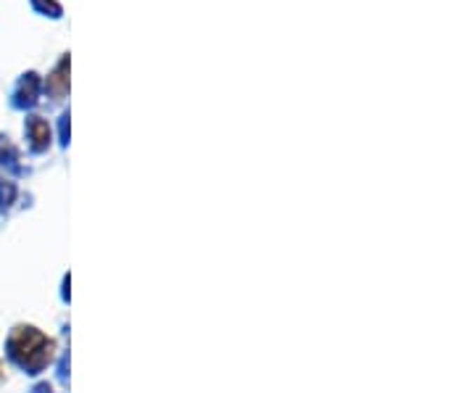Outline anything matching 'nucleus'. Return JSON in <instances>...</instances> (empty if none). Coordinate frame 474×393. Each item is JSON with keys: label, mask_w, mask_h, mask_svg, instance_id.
<instances>
[{"label": "nucleus", "mask_w": 474, "mask_h": 393, "mask_svg": "<svg viewBox=\"0 0 474 393\" xmlns=\"http://www.w3.org/2000/svg\"><path fill=\"white\" fill-rule=\"evenodd\" d=\"M11 351L27 367H40L50 357V354H45V351H50V343L32 328H19L11 338Z\"/></svg>", "instance_id": "nucleus-1"}, {"label": "nucleus", "mask_w": 474, "mask_h": 393, "mask_svg": "<svg viewBox=\"0 0 474 393\" xmlns=\"http://www.w3.org/2000/svg\"><path fill=\"white\" fill-rule=\"evenodd\" d=\"M45 90L53 95V98H64L69 93V53L58 61L53 72L48 74V82H45Z\"/></svg>", "instance_id": "nucleus-2"}, {"label": "nucleus", "mask_w": 474, "mask_h": 393, "mask_svg": "<svg viewBox=\"0 0 474 393\" xmlns=\"http://www.w3.org/2000/svg\"><path fill=\"white\" fill-rule=\"evenodd\" d=\"M37 90H40V76L29 72V74L22 76L19 82V90H16V106H29L37 100Z\"/></svg>", "instance_id": "nucleus-3"}, {"label": "nucleus", "mask_w": 474, "mask_h": 393, "mask_svg": "<svg viewBox=\"0 0 474 393\" xmlns=\"http://www.w3.org/2000/svg\"><path fill=\"white\" fill-rule=\"evenodd\" d=\"M27 130L32 135V142L37 151H43L45 145L50 142V127H48V121H43L40 116H32V119L27 121Z\"/></svg>", "instance_id": "nucleus-4"}, {"label": "nucleus", "mask_w": 474, "mask_h": 393, "mask_svg": "<svg viewBox=\"0 0 474 393\" xmlns=\"http://www.w3.org/2000/svg\"><path fill=\"white\" fill-rule=\"evenodd\" d=\"M34 8L43 13H50V16H61V3H55V0H32Z\"/></svg>", "instance_id": "nucleus-5"}]
</instances>
